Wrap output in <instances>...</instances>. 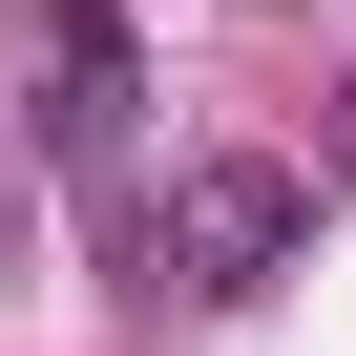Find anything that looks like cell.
<instances>
[{
    "label": "cell",
    "instance_id": "obj_1",
    "mask_svg": "<svg viewBox=\"0 0 356 356\" xmlns=\"http://www.w3.org/2000/svg\"><path fill=\"white\" fill-rule=\"evenodd\" d=\"M293 252H314V168H273V147L168 168V231H147V273H168V293H210V314H231V293H273Z\"/></svg>",
    "mask_w": 356,
    "mask_h": 356
},
{
    "label": "cell",
    "instance_id": "obj_2",
    "mask_svg": "<svg viewBox=\"0 0 356 356\" xmlns=\"http://www.w3.org/2000/svg\"><path fill=\"white\" fill-rule=\"evenodd\" d=\"M126 84H147L126 0H42V126H63V147H105V126H126Z\"/></svg>",
    "mask_w": 356,
    "mask_h": 356
},
{
    "label": "cell",
    "instance_id": "obj_3",
    "mask_svg": "<svg viewBox=\"0 0 356 356\" xmlns=\"http://www.w3.org/2000/svg\"><path fill=\"white\" fill-rule=\"evenodd\" d=\"M314 189H356V84H335V126H314Z\"/></svg>",
    "mask_w": 356,
    "mask_h": 356
},
{
    "label": "cell",
    "instance_id": "obj_4",
    "mask_svg": "<svg viewBox=\"0 0 356 356\" xmlns=\"http://www.w3.org/2000/svg\"><path fill=\"white\" fill-rule=\"evenodd\" d=\"M0 273H22V189H0Z\"/></svg>",
    "mask_w": 356,
    "mask_h": 356
}]
</instances>
